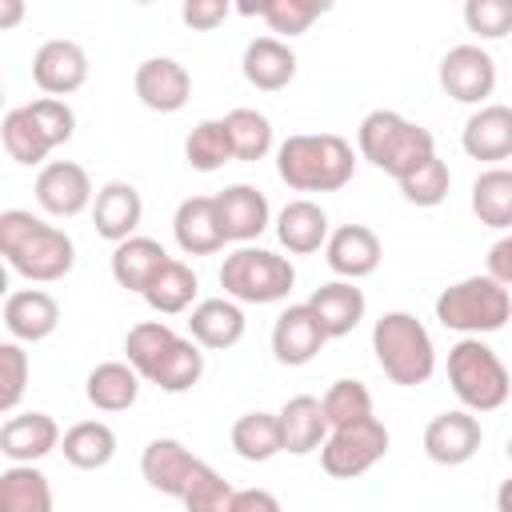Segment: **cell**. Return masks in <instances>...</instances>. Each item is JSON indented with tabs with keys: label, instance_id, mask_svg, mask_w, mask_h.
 Returning <instances> with one entry per match:
<instances>
[{
	"label": "cell",
	"instance_id": "obj_3",
	"mask_svg": "<svg viewBox=\"0 0 512 512\" xmlns=\"http://www.w3.org/2000/svg\"><path fill=\"white\" fill-rule=\"evenodd\" d=\"M356 144H360V156H364L372 168L388 172L396 184H400L408 172H416L424 160L436 156L432 132H428L424 124H416V120H404V116L392 112V108L368 112V116L360 120V128H356Z\"/></svg>",
	"mask_w": 512,
	"mask_h": 512
},
{
	"label": "cell",
	"instance_id": "obj_1",
	"mask_svg": "<svg viewBox=\"0 0 512 512\" xmlns=\"http://www.w3.org/2000/svg\"><path fill=\"white\" fill-rule=\"evenodd\" d=\"M0 256L8 268L32 284H56L72 272L76 264V244L64 228L24 212L8 208L0 212Z\"/></svg>",
	"mask_w": 512,
	"mask_h": 512
},
{
	"label": "cell",
	"instance_id": "obj_21",
	"mask_svg": "<svg viewBox=\"0 0 512 512\" xmlns=\"http://www.w3.org/2000/svg\"><path fill=\"white\" fill-rule=\"evenodd\" d=\"M172 236H176L184 256H212V252H220L228 240H224V228H220V216H216V196H188V200H180L176 216H172Z\"/></svg>",
	"mask_w": 512,
	"mask_h": 512
},
{
	"label": "cell",
	"instance_id": "obj_46",
	"mask_svg": "<svg viewBox=\"0 0 512 512\" xmlns=\"http://www.w3.org/2000/svg\"><path fill=\"white\" fill-rule=\"evenodd\" d=\"M24 108H28L32 120L44 128V136L52 140V148H60V144H68V140L76 136V112H72L64 100L40 96V100H32V104H24Z\"/></svg>",
	"mask_w": 512,
	"mask_h": 512
},
{
	"label": "cell",
	"instance_id": "obj_44",
	"mask_svg": "<svg viewBox=\"0 0 512 512\" xmlns=\"http://www.w3.org/2000/svg\"><path fill=\"white\" fill-rule=\"evenodd\" d=\"M28 372H32V364H28L24 344L4 340L0 344V412L4 416L16 412V404H20L24 388H28Z\"/></svg>",
	"mask_w": 512,
	"mask_h": 512
},
{
	"label": "cell",
	"instance_id": "obj_4",
	"mask_svg": "<svg viewBox=\"0 0 512 512\" xmlns=\"http://www.w3.org/2000/svg\"><path fill=\"white\" fill-rule=\"evenodd\" d=\"M372 352L380 372L400 388H420L436 372V344L412 312H384L372 324Z\"/></svg>",
	"mask_w": 512,
	"mask_h": 512
},
{
	"label": "cell",
	"instance_id": "obj_27",
	"mask_svg": "<svg viewBox=\"0 0 512 512\" xmlns=\"http://www.w3.org/2000/svg\"><path fill=\"white\" fill-rule=\"evenodd\" d=\"M308 308L320 316L328 340H340V336H348V332L364 320L368 300H364V292H360L352 280H328V284H320V288L308 296Z\"/></svg>",
	"mask_w": 512,
	"mask_h": 512
},
{
	"label": "cell",
	"instance_id": "obj_29",
	"mask_svg": "<svg viewBox=\"0 0 512 512\" xmlns=\"http://www.w3.org/2000/svg\"><path fill=\"white\" fill-rule=\"evenodd\" d=\"M276 416H280L284 452H292V456H308V452L324 448V440H328V432H332L316 396H292Z\"/></svg>",
	"mask_w": 512,
	"mask_h": 512
},
{
	"label": "cell",
	"instance_id": "obj_49",
	"mask_svg": "<svg viewBox=\"0 0 512 512\" xmlns=\"http://www.w3.org/2000/svg\"><path fill=\"white\" fill-rule=\"evenodd\" d=\"M488 276L500 280L504 288H512V232L500 236V240L488 248Z\"/></svg>",
	"mask_w": 512,
	"mask_h": 512
},
{
	"label": "cell",
	"instance_id": "obj_18",
	"mask_svg": "<svg viewBox=\"0 0 512 512\" xmlns=\"http://www.w3.org/2000/svg\"><path fill=\"white\" fill-rule=\"evenodd\" d=\"M380 256H384L380 236L368 224H340V228H332V236L324 244L328 268L340 280H352V284L364 280V276H372L380 268Z\"/></svg>",
	"mask_w": 512,
	"mask_h": 512
},
{
	"label": "cell",
	"instance_id": "obj_17",
	"mask_svg": "<svg viewBox=\"0 0 512 512\" xmlns=\"http://www.w3.org/2000/svg\"><path fill=\"white\" fill-rule=\"evenodd\" d=\"M216 216L228 244H252L272 224L268 196L256 184H228L224 192H216Z\"/></svg>",
	"mask_w": 512,
	"mask_h": 512
},
{
	"label": "cell",
	"instance_id": "obj_23",
	"mask_svg": "<svg viewBox=\"0 0 512 512\" xmlns=\"http://www.w3.org/2000/svg\"><path fill=\"white\" fill-rule=\"evenodd\" d=\"M168 260H172V256L164 252L160 240H152V236H132V240H124V244H112V260H108V268H112V280H116L120 288L144 296L148 284L164 272Z\"/></svg>",
	"mask_w": 512,
	"mask_h": 512
},
{
	"label": "cell",
	"instance_id": "obj_35",
	"mask_svg": "<svg viewBox=\"0 0 512 512\" xmlns=\"http://www.w3.org/2000/svg\"><path fill=\"white\" fill-rule=\"evenodd\" d=\"M196 292H200L196 272H192L184 260H168V264H164V272L148 284L144 304H148L156 316H176V312H188V308H192Z\"/></svg>",
	"mask_w": 512,
	"mask_h": 512
},
{
	"label": "cell",
	"instance_id": "obj_43",
	"mask_svg": "<svg viewBox=\"0 0 512 512\" xmlns=\"http://www.w3.org/2000/svg\"><path fill=\"white\" fill-rule=\"evenodd\" d=\"M448 188H452V172H448V164H444L440 156L424 160L416 172H408V176L400 180L404 200L416 204V208H436V204L448 196Z\"/></svg>",
	"mask_w": 512,
	"mask_h": 512
},
{
	"label": "cell",
	"instance_id": "obj_26",
	"mask_svg": "<svg viewBox=\"0 0 512 512\" xmlns=\"http://www.w3.org/2000/svg\"><path fill=\"white\" fill-rule=\"evenodd\" d=\"M240 68H244V80L252 88L280 92V88H288L296 80V52L276 36H256V40H248Z\"/></svg>",
	"mask_w": 512,
	"mask_h": 512
},
{
	"label": "cell",
	"instance_id": "obj_19",
	"mask_svg": "<svg viewBox=\"0 0 512 512\" xmlns=\"http://www.w3.org/2000/svg\"><path fill=\"white\" fill-rule=\"evenodd\" d=\"M4 328L16 344H40L60 328V304L44 288H16L4 296Z\"/></svg>",
	"mask_w": 512,
	"mask_h": 512
},
{
	"label": "cell",
	"instance_id": "obj_8",
	"mask_svg": "<svg viewBox=\"0 0 512 512\" xmlns=\"http://www.w3.org/2000/svg\"><path fill=\"white\" fill-rule=\"evenodd\" d=\"M388 456V428L384 420L368 416V420H356L348 428H332L324 448H320V464L328 476L336 480H352V476H364L372 464H380Z\"/></svg>",
	"mask_w": 512,
	"mask_h": 512
},
{
	"label": "cell",
	"instance_id": "obj_34",
	"mask_svg": "<svg viewBox=\"0 0 512 512\" xmlns=\"http://www.w3.org/2000/svg\"><path fill=\"white\" fill-rule=\"evenodd\" d=\"M176 340H180V332L172 324H164V320H140L124 336V356L140 372V380H152V372L160 368V360L172 352Z\"/></svg>",
	"mask_w": 512,
	"mask_h": 512
},
{
	"label": "cell",
	"instance_id": "obj_25",
	"mask_svg": "<svg viewBox=\"0 0 512 512\" xmlns=\"http://www.w3.org/2000/svg\"><path fill=\"white\" fill-rule=\"evenodd\" d=\"M188 336L200 344V348H212V352H224L232 344H240L244 336V308L228 296H208L192 308L188 316Z\"/></svg>",
	"mask_w": 512,
	"mask_h": 512
},
{
	"label": "cell",
	"instance_id": "obj_39",
	"mask_svg": "<svg viewBox=\"0 0 512 512\" xmlns=\"http://www.w3.org/2000/svg\"><path fill=\"white\" fill-rule=\"evenodd\" d=\"M184 160H188V168H196V172H216V168H224L228 160H236L228 124H224V120H200V124L188 132V140H184Z\"/></svg>",
	"mask_w": 512,
	"mask_h": 512
},
{
	"label": "cell",
	"instance_id": "obj_48",
	"mask_svg": "<svg viewBox=\"0 0 512 512\" xmlns=\"http://www.w3.org/2000/svg\"><path fill=\"white\" fill-rule=\"evenodd\" d=\"M232 512H284V508L268 488H236Z\"/></svg>",
	"mask_w": 512,
	"mask_h": 512
},
{
	"label": "cell",
	"instance_id": "obj_30",
	"mask_svg": "<svg viewBox=\"0 0 512 512\" xmlns=\"http://www.w3.org/2000/svg\"><path fill=\"white\" fill-rule=\"evenodd\" d=\"M0 512H52V484L36 464H8L0 472Z\"/></svg>",
	"mask_w": 512,
	"mask_h": 512
},
{
	"label": "cell",
	"instance_id": "obj_41",
	"mask_svg": "<svg viewBox=\"0 0 512 512\" xmlns=\"http://www.w3.org/2000/svg\"><path fill=\"white\" fill-rule=\"evenodd\" d=\"M320 408H324L328 428H348V424L372 416V392L360 380H348L344 376V380H332V388L324 392Z\"/></svg>",
	"mask_w": 512,
	"mask_h": 512
},
{
	"label": "cell",
	"instance_id": "obj_24",
	"mask_svg": "<svg viewBox=\"0 0 512 512\" xmlns=\"http://www.w3.org/2000/svg\"><path fill=\"white\" fill-rule=\"evenodd\" d=\"M276 236L292 256H312L328 244L332 228H328V212L316 200H288L276 212Z\"/></svg>",
	"mask_w": 512,
	"mask_h": 512
},
{
	"label": "cell",
	"instance_id": "obj_51",
	"mask_svg": "<svg viewBox=\"0 0 512 512\" xmlns=\"http://www.w3.org/2000/svg\"><path fill=\"white\" fill-rule=\"evenodd\" d=\"M496 512H512V476L496 488Z\"/></svg>",
	"mask_w": 512,
	"mask_h": 512
},
{
	"label": "cell",
	"instance_id": "obj_40",
	"mask_svg": "<svg viewBox=\"0 0 512 512\" xmlns=\"http://www.w3.org/2000/svg\"><path fill=\"white\" fill-rule=\"evenodd\" d=\"M328 8H332L328 0H260V16L276 32V40L304 36Z\"/></svg>",
	"mask_w": 512,
	"mask_h": 512
},
{
	"label": "cell",
	"instance_id": "obj_13",
	"mask_svg": "<svg viewBox=\"0 0 512 512\" xmlns=\"http://www.w3.org/2000/svg\"><path fill=\"white\" fill-rule=\"evenodd\" d=\"M132 88H136V100L152 112H180L192 96V76L180 60L172 56H148L140 60L136 76H132Z\"/></svg>",
	"mask_w": 512,
	"mask_h": 512
},
{
	"label": "cell",
	"instance_id": "obj_45",
	"mask_svg": "<svg viewBox=\"0 0 512 512\" xmlns=\"http://www.w3.org/2000/svg\"><path fill=\"white\" fill-rule=\"evenodd\" d=\"M464 24L480 40H504L512 32V0H468Z\"/></svg>",
	"mask_w": 512,
	"mask_h": 512
},
{
	"label": "cell",
	"instance_id": "obj_37",
	"mask_svg": "<svg viewBox=\"0 0 512 512\" xmlns=\"http://www.w3.org/2000/svg\"><path fill=\"white\" fill-rule=\"evenodd\" d=\"M224 124H228V136H232V152L244 164H256L276 148L272 120L264 112H256V108H232L224 116Z\"/></svg>",
	"mask_w": 512,
	"mask_h": 512
},
{
	"label": "cell",
	"instance_id": "obj_6",
	"mask_svg": "<svg viewBox=\"0 0 512 512\" xmlns=\"http://www.w3.org/2000/svg\"><path fill=\"white\" fill-rule=\"evenodd\" d=\"M436 320L464 336L500 332L512 320V292L500 280H492L488 272L464 276L436 296Z\"/></svg>",
	"mask_w": 512,
	"mask_h": 512
},
{
	"label": "cell",
	"instance_id": "obj_22",
	"mask_svg": "<svg viewBox=\"0 0 512 512\" xmlns=\"http://www.w3.org/2000/svg\"><path fill=\"white\" fill-rule=\"evenodd\" d=\"M460 144L472 160H484L500 168V160L512 156V108L508 104H484L464 120Z\"/></svg>",
	"mask_w": 512,
	"mask_h": 512
},
{
	"label": "cell",
	"instance_id": "obj_20",
	"mask_svg": "<svg viewBox=\"0 0 512 512\" xmlns=\"http://www.w3.org/2000/svg\"><path fill=\"white\" fill-rule=\"evenodd\" d=\"M140 216H144V200L136 192V184L128 180H108L104 188H96V200H92V224L104 240L112 244H124L136 236L140 228Z\"/></svg>",
	"mask_w": 512,
	"mask_h": 512
},
{
	"label": "cell",
	"instance_id": "obj_32",
	"mask_svg": "<svg viewBox=\"0 0 512 512\" xmlns=\"http://www.w3.org/2000/svg\"><path fill=\"white\" fill-rule=\"evenodd\" d=\"M472 212L484 228H512V168H484L472 180Z\"/></svg>",
	"mask_w": 512,
	"mask_h": 512
},
{
	"label": "cell",
	"instance_id": "obj_7",
	"mask_svg": "<svg viewBox=\"0 0 512 512\" xmlns=\"http://www.w3.org/2000/svg\"><path fill=\"white\" fill-rule=\"evenodd\" d=\"M292 284H296L292 260L276 256L268 248L240 244L220 264V288L236 304H276V300H288Z\"/></svg>",
	"mask_w": 512,
	"mask_h": 512
},
{
	"label": "cell",
	"instance_id": "obj_14",
	"mask_svg": "<svg viewBox=\"0 0 512 512\" xmlns=\"http://www.w3.org/2000/svg\"><path fill=\"white\" fill-rule=\"evenodd\" d=\"M324 344H328V332H324L320 316L308 308V300L304 304H288L272 324V356L280 364H288V368H300V364L316 360V352Z\"/></svg>",
	"mask_w": 512,
	"mask_h": 512
},
{
	"label": "cell",
	"instance_id": "obj_10",
	"mask_svg": "<svg viewBox=\"0 0 512 512\" xmlns=\"http://www.w3.org/2000/svg\"><path fill=\"white\" fill-rule=\"evenodd\" d=\"M484 444V428L476 420V412L468 408H452L428 420L424 428V456L440 468H460L468 464Z\"/></svg>",
	"mask_w": 512,
	"mask_h": 512
},
{
	"label": "cell",
	"instance_id": "obj_47",
	"mask_svg": "<svg viewBox=\"0 0 512 512\" xmlns=\"http://www.w3.org/2000/svg\"><path fill=\"white\" fill-rule=\"evenodd\" d=\"M228 12H232L228 0H184L180 20L188 28H196V32H212V28H220L228 20Z\"/></svg>",
	"mask_w": 512,
	"mask_h": 512
},
{
	"label": "cell",
	"instance_id": "obj_38",
	"mask_svg": "<svg viewBox=\"0 0 512 512\" xmlns=\"http://www.w3.org/2000/svg\"><path fill=\"white\" fill-rule=\"evenodd\" d=\"M200 376H204V348H200L192 336H180V340L172 344V352L160 360V368L152 372L148 384H156L160 392H172V396H176V392L196 388Z\"/></svg>",
	"mask_w": 512,
	"mask_h": 512
},
{
	"label": "cell",
	"instance_id": "obj_52",
	"mask_svg": "<svg viewBox=\"0 0 512 512\" xmlns=\"http://www.w3.org/2000/svg\"><path fill=\"white\" fill-rule=\"evenodd\" d=\"M508 460H512V436H508Z\"/></svg>",
	"mask_w": 512,
	"mask_h": 512
},
{
	"label": "cell",
	"instance_id": "obj_42",
	"mask_svg": "<svg viewBox=\"0 0 512 512\" xmlns=\"http://www.w3.org/2000/svg\"><path fill=\"white\" fill-rule=\"evenodd\" d=\"M232 496H236V488L204 460L196 468L188 492L180 496V504H184V512H232Z\"/></svg>",
	"mask_w": 512,
	"mask_h": 512
},
{
	"label": "cell",
	"instance_id": "obj_28",
	"mask_svg": "<svg viewBox=\"0 0 512 512\" xmlns=\"http://www.w3.org/2000/svg\"><path fill=\"white\" fill-rule=\"evenodd\" d=\"M84 396L100 412H128L136 404V396H140V372L128 360H104V364H96L88 372Z\"/></svg>",
	"mask_w": 512,
	"mask_h": 512
},
{
	"label": "cell",
	"instance_id": "obj_33",
	"mask_svg": "<svg viewBox=\"0 0 512 512\" xmlns=\"http://www.w3.org/2000/svg\"><path fill=\"white\" fill-rule=\"evenodd\" d=\"M0 140H4V152L24 164V168H44L48 152H52V140L44 136V128L32 120V112L20 104V108H8L4 120H0Z\"/></svg>",
	"mask_w": 512,
	"mask_h": 512
},
{
	"label": "cell",
	"instance_id": "obj_12",
	"mask_svg": "<svg viewBox=\"0 0 512 512\" xmlns=\"http://www.w3.org/2000/svg\"><path fill=\"white\" fill-rule=\"evenodd\" d=\"M32 80L44 96H72L88 80V52L76 40H44L32 56Z\"/></svg>",
	"mask_w": 512,
	"mask_h": 512
},
{
	"label": "cell",
	"instance_id": "obj_2",
	"mask_svg": "<svg viewBox=\"0 0 512 512\" xmlns=\"http://www.w3.org/2000/svg\"><path fill=\"white\" fill-rule=\"evenodd\" d=\"M276 176L292 192H340L356 176V152L336 132H296L276 144Z\"/></svg>",
	"mask_w": 512,
	"mask_h": 512
},
{
	"label": "cell",
	"instance_id": "obj_15",
	"mask_svg": "<svg viewBox=\"0 0 512 512\" xmlns=\"http://www.w3.org/2000/svg\"><path fill=\"white\" fill-rule=\"evenodd\" d=\"M60 440L64 432L48 412H12L0 428V456L8 464H36L56 452Z\"/></svg>",
	"mask_w": 512,
	"mask_h": 512
},
{
	"label": "cell",
	"instance_id": "obj_16",
	"mask_svg": "<svg viewBox=\"0 0 512 512\" xmlns=\"http://www.w3.org/2000/svg\"><path fill=\"white\" fill-rule=\"evenodd\" d=\"M200 464H204V460L192 456L188 444H180L176 436H156V440H148V448L140 452V472H144V480H148L156 492L172 496V500H180V496L188 492V484H192V476H196Z\"/></svg>",
	"mask_w": 512,
	"mask_h": 512
},
{
	"label": "cell",
	"instance_id": "obj_9",
	"mask_svg": "<svg viewBox=\"0 0 512 512\" xmlns=\"http://www.w3.org/2000/svg\"><path fill=\"white\" fill-rule=\"evenodd\" d=\"M440 88L456 104L484 108V100L496 88V60H492V52L480 48V44H456V48H448L444 60H440Z\"/></svg>",
	"mask_w": 512,
	"mask_h": 512
},
{
	"label": "cell",
	"instance_id": "obj_36",
	"mask_svg": "<svg viewBox=\"0 0 512 512\" xmlns=\"http://www.w3.org/2000/svg\"><path fill=\"white\" fill-rule=\"evenodd\" d=\"M232 448L240 460L264 464L276 452H284V436H280V416L276 412H244L232 424Z\"/></svg>",
	"mask_w": 512,
	"mask_h": 512
},
{
	"label": "cell",
	"instance_id": "obj_5",
	"mask_svg": "<svg viewBox=\"0 0 512 512\" xmlns=\"http://www.w3.org/2000/svg\"><path fill=\"white\" fill-rule=\"evenodd\" d=\"M448 384L468 412H496L512 392L504 360L480 336H464L448 348Z\"/></svg>",
	"mask_w": 512,
	"mask_h": 512
},
{
	"label": "cell",
	"instance_id": "obj_50",
	"mask_svg": "<svg viewBox=\"0 0 512 512\" xmlns=\"http://www.w3.org/2000/svg\"><path fill=\"white\" fill-rule=\"evenodd\" d=\"M20 16H24V4L20 0H0V28H12Z\"/></svg>",
	"mask_w": 512,
	"mask_h": 512
},
{
	"label": "cell",
	"instance_id": "obj_11",
	"mask_svg": "<svg viewBox=\"0 0 512 512\" xmlns=\"http://www.w3.org/2000/svg\"><path fill=\"white\" fill-rule=\"evenodd\" d=\"M92 200H96V192H92V180H88L84 164H76V160H48V164L36 172V204H40L48 216L72 220V216H80Z\"/></svg>",
	"mask_w": 512,
	"mask_h": 512
},
{
	"label": "cell",
	"instance_id": "obj_31",
	"mask_svg": "<svg viewBox=\"0 0 512 512\" xmlns=\"http://www.w3.org/2000/svg\"><path fill=\"white\" fill-rule=\"evenodd\" d=\"M60 452L72 468H84V472H96L104 464H112L116 456V432L104 424V420H80L64 432L60 440Z\"/></svg>",
	"mask_w": 512,
	"mask_h": 512
}]
</instances>
